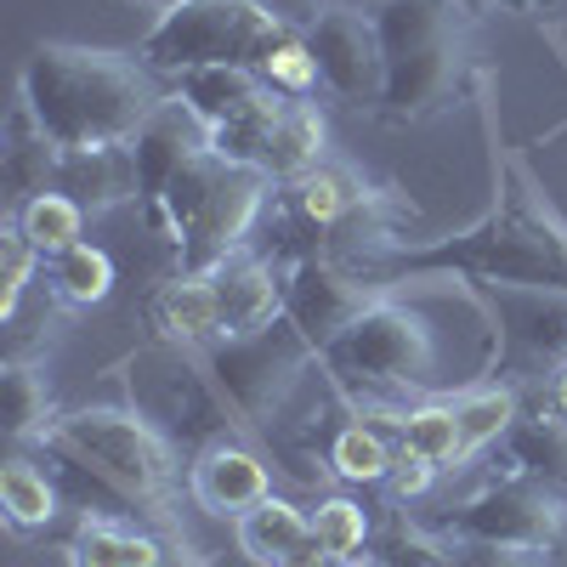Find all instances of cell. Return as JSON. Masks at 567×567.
Segmentation results:
<instances>
[{
	"instance_id": "cell-1",
	"label": "cell",
	"mask_w": 567,
	"mask_h": 567,
	"mask_svg": "<svg viewBox=\"0 0 567 567\" xmlns=\"http://www.w3.org/2000/svg\"><path fill=\"white\" fill-rule=\"evenodd\" d=\"M18 97L29 103V114L45 125V136L63 154H85V148L131 142L142 131V120L171 91H159L154 69L136 52H97V45L40 40L23 58Z\"/></svg>"
},
{
	"instance_id": "cell-2",
	"label": "cell",
	"mask_w": 567,
	"mask_h": 567,
	"mask_svg": "<svg viewBox=\"0 0 567 567\" xmlns=\"http://www.w3.org/2000/svg\"><path fill=\"white\" fill-rule=\"evenodd\" d=\"M358 272H374V290H392L403 278L425 272H460L471 284H511V290H556L567 296V221L523 187V194H499L471 227H460L454 239L425 245V250H381V261H369Z\"/></svg>"
},
{
	"instance_id": "cell-3",
	"label": "cell",
	"mask_w": 567,
	"mask_h": 567,
	"mask_svg": "<svg viewBox=\"0 0 567 567\" xmlns=\"http://www.w3.org/2000/svg\"><path fill=\"white\" fill-rule=\"evenodd\" d=\"M267 199H272V176L233 165L210 148L171 176V187L148 205V221L176 250V272L210 278L233 256H245V239L267 216Z\"/></svg>"
},
{
	"instance_id": "cell-4",
	"label": "cell",
	"mask_w": 567,
	"mask_h": 567,
	"mask_svg": "<svg viewBox=\"0 0 567 567\" xmlns=\"http://www.w3.org/2000/svg\"><path fill=\"white\" fill-rule=\"evenodd\" d=\"M374 29H381V58H386V91H381V120L420 125L437 109L460 97L465 80V12L454 0H381Z\"/></svg>"
},
{
	"instance_id": "cell-5",
	"label": "cell",
	"mask_w": 567,
	"mask_h": 567,
	"mask_svg": "<svg viewBox=\"0 0 567 567\" xmlns=\"http://www.w3.org/2000/svg\"><path fill=\"white\" fill-rule=\"evenodd\" d=\"M318 369L347 392L352 403H386L437 386V341L420 312L392 296H374L336 341L318 352Z\"/></svg>"
},
{
	"instance_id": "cell-6",
	"label": "cell",
	"mask_w": 567,
	"mask_h": 567,
	"mask_svg": "<svg viewBox=\"0 0 567 567\" xmlns=\"http://www.w3.org/2000/svg\"><path fill=\"white\" fill-rule=\"evenodd\" d=\"M45 449L63 465L91 471L109 494L131 499V505H165L171 499V477H176V449L165 443V432L136 414V409H74L45 425Z\"/></svg>"
},
{
	"instance_id": "cell-7",
	"label": "cell",
	"mask_w": 567,
	"mask_h": 567,
	"mask_svg": "<svg viewBox=\"0 0 567 567\" xmlns=\"http://www.w3.org/2000/svg\"><path fill=\"white\" fill-rule=\"evenodd\" d=\"M290 34H301V29L267 12L261 0H176L148 29V40L136 45V58L171 80L187 69H210V63H239V69L261 74V63Z\"/></svg>"
},
{
	"instance_id": "cell-8",
	"label": "cell",
	"mask_w": 567,
	"mask_h": 567,
	"mask_svg": "<svg viewBox=\"0 0 567 567\" xmlns=\"http://www.w3.org/2000/svg\"><path fill=\"white\" fill-rule=\"evenodd\" d=\"M131 409L148 414L165 432V443L187 454H205L245 432V420L221 398L205 358H194V347L176 341H154L131 358Z\"/></svg>"
},
{
	"instance_id": "cell-9",
	"label": "cell",
	"mask_w": 567,
	"mask_h": 567,
	"mask_svg": "<svg viewBox=\"0 0 567 567\" xmlns=\"http://www.w3.org/2000/svg\"><path fill=\"white\" fill-rule=\"evenodd\" d=\"M312 363H318V352L290 318L205 347V369L216 374V386L233 403V414L245 420V432L250 425H272V414L290 403V392L301 386V374Z\"/></svg>"
},
{
	"instance_id": "cell-10",
	"label": "cell",
	"mask_w": 567,
	"mask_h": 567,
	"mask_svg": "<svg viewBox=\"0 0 567 567\" xmlns=\"http://www.w3.org/2000/svg\"><path fill=\"white\" fill-rule=\"evenodd\" d=\"M432 534L454 539V545H505V550H534L550 556L567 534V499L523 471L465 494L449 516H437Z\"/></svg>"
},
{
	"instance_id": "cell-11",
	"label": "cell",
	"mask_w": 567,
	"mask_h": 567,
	"mask_svg": "<svg viewBox=\"0 0 567 567\" xmlns=\"http://www.w3.org/2000/svg\"><path fill=\"white\" fill-rule=\"evenodd\" d=\"M494 318V374L534 381V374L567 369V296L556 290H511V284H471Z\"/></svg>"
},
{
	"instance_id": "cell-12",
	"label": "cell",
	"mask_w": 567,
	"mask_h": 567,
	"mask_svg": "<svg viewBox=\"0 0 567 567\" xmlns=\"http://www.w3.org/2000/svg\"><path fill=\"white\" fill-rule=\"evenodd\" d=\"M312 58H318V80L323 91H336L352 109H381L386 91V58H381V29L374 12L363 7H323L312 29H301Z\"/></svg>"
},
{
	"instance_id": "cell-13",
	"label": "cell",
	"mask_w": 567,
	"mask_h": 567,
	"mask_svg": "<svg viewBox=\"0 0 567 567\" xmlns=\"http://www.w3.org/2000/svg\"><path fill=\"white\" fill-rule=\"evenodd\" d=\"M369 301H374V284L329 256H296L290 272H284V318L312 341V352H323Z\"/></svg>"
},
{
	"instance_id": "cell-14",
	"label": "cell",
	"mask_w": 567,
	"mask_h": 567,
	"mask_svg": "<svg viewBox=\"0 0 567 567\" xmlns=\"http://www.w3.org/2000/svg\"><path fill=\"white\" fill-rule=\"evenodd\" d=\"M187 494H194L199 511L233 516V523H239L245 511H256L261 499H272V471H267V460L250 443L227 437V443L194 454V465H187Z\"/></svg>"
},
{
	"instance_id": "cell-15",
	"label": "cell",
	"mask_w": 567,
	"mask_h": 567,
	"mask_svg": "<svg viewBox=\"0 0 567 567\" xmlns=\"http://www.w3.org/2000/svg\"><path fill=\"white\" fill-rule=\"evenodd\" d=\"M131 154H136V176H142V205H154L187 159L210 154V125L171 91V97L142 120V131L131 136Z\"/></svg>"
},
{
	"instance_id": "cell-16",
	"label": "cell",
	"mask_w": 567,
	"mask_h": 567,
	"mask_svg": "<svg viewBox=\"0 0 567 567\" xmlns=\"http://www.w3.org/2000/svg\"><path fill=\"white\" fill-rule=\"evenodd\" d=\"M233 539H239V556L250 567H336L312 534V516L278 494L261 499L256 511H245L233 523Z\"/></svg>"
},
{
	"instance_id": "cell-17",
	"label": "cell",
	"mask_w": 567,
	"mask_h": 567,
	"mask_svg": "<svg viewBox=\"0 0 567 567\" xmlns=\"http://www.w3.org/2000/svg\"><path fill=\"white\" fill-rule=\"evenodd\" d=\"M284 272H290V261H272V256H233L227 267L210 272L216 307H221V341L284 318Z\"/></svg>"
},
{
	"instance_id": "cell-18",
	"label": "cell",
	"mask_w": 567,
	"mask_h": 567,
	"mask_svg": "<svg viewBox=\"0 0 567 567\" xmlns=\"http://www.w3.org/2000/svg\"><path fill=\"white\" fill-rule=\"evenodd\" d=\"M58 194L80 199L91 216H103L114 205H142V176H136V154L131 142H114V148H85V154H63L58 171Z\"/></svg>"
},
{
	"instance_id": "cell-19",
	"label": "cell",
	"mask_w": 567,
	"mask_h": 567,
	"mask_svg": "<svg viewBox=\"0 0 567 567\" xmlns=\"http://www.w3.org/2000/svg\"><path fill=\"white\" fill-rule=\"evenodd\" d=\"M58 171H63V148L52 136H45V125L29 114V103L18 97L12 114H7V154H0V182H7V194L18 205L40 199L58 187Z\"/></svg>"
},
{
	"instance_id": "cell-20",
	"label": "cell",
	"mask_w": 567,
	"mask_h": 567,
	"mask_svg": "<svg viewBox=\"0 0 567 567\" xmlns=\"http://www.w3.org/2000/svg\"><path fill=\"white\" fill-rule=\"evenodd\" d=\"M148 323L159 341L176 347H216L221 341V307H216V284L210 278H187L176 272L171 284H159L148 301Z\"/></svg>"
},
{
	"instance_id": "cell-21",
	"label": "cell",
	"mask_w": 567,
	"mask_h": 567,
	"mask_svg": "<svg viewBox=\"0 0 567 567\" xmlns=\"http://www.w3.org/2000/svg\"><path fill=\"white\" fill-rule=\"evenodd\" d=\"M267 91H272V85H267L256 69H239V63H210V69L176 74V97L194 109L210 131H221L227 120H239L250 103L267 97Z\"/></svg>"
},
{
	"instance_id": "cell-22",
	"label": "cell",
	"mask_w": 567,
	"mask_h": 567,
	"mask_svg": "<svg viewBox=\"0 0 567 567\" xmlns=\"http://www.w3.org/2000/svg\"><path fill=\"white\" fill-rule=\"evenodd\" d=\"M369 199H374V194H369L352 171H341V165H318V171H307L301 182H284V205H290L312 233L341 227V221L358 216Z\"/></svg>"
},
{
	"instance_id": "cell-23",
	"label": "cell",
	"mask_w": 567,
	"mask_h": 567,
	"mask_svg": "<svg viewBox=\"0 0 567 567\" xmlns=\"http://www.w3.org/2000/svg\"><path fill=\"white\" fill-rule=\"evenodd\" d=\"M323 142H329L323 114H318L312 103H296V97H290V109H284V120H278L272 136H267L261 176H272V182H301L307 171L323 165Z\"/></svg>"
},
{
	"instance_id": "cell-24",
	"label": "cell",
	"mask_w": 567,
	"mask_h": 567,
	"mask_svg": "<svg viewBox=\"0 0 567 567\" xmlns=\"http://www.w3.org/2000/svg\"><path fill=\"white\" fill-rule=\"evenodd\" d=\"M505 449H511V471L556 488L567 499V420L550 409V414H523L505 432Z\"/></svg>"
},
{
	"instance_id": "cell-25",
	"label": "cell",
	"mask_w": 567,
	"mask_h": 567,
	"mask_svg": "<svg viewBox=\"0 0 567 567\" xmlns=\"http://www.w3.org/2000/svg\"><path fill=\"white\" fill-rule=\"evenodd\" d=\"M165 556V545L154 534L120 528L109 516H80L69 534V567H154Z\"/></svg>"
},
{
	"instance_id": "cell-26",
	"label": "cell",
	"mask_w": 567,
	"mask_h": 567,
	"mask_svg": "<svg viewBox=\"0 0 567 567\" xmlns=\"http://www.w3.org/2000/svg\"><path fill=\"white\" fill-rule=\"evenodd\" d=\"M40 272L52 278V296L63 307H97L114 290V261H109V250H97L91 239H80V245H69L58 256H45Z\"/></svg>"
},
{
	"instance_id": "cell-27",
	"label": "cell",
	"mask_w": 567,
	"mask_h": 567,
	"mask_svg": "<svg viewBox=\"0 0 567 567\" xmlns=\"http://www.w3.org/2000/svg\"><path fill=\"white\" fill-rule=\"evenodd\" d=\"M454 420H460V443H465V460L499 443L516 420H523V398H516L511 381H494V386H471L454 398Z\"/></svg>"
},
{
	"instance_id": "cell-28",
	"label": "cell",
	"mask_w": 567,
	"mask_h": 567,
	"mask_svg": "<svg viewBox=\"0 0 567 567\" xmlns=\"http://www.w3.org/2000/svg\"><path fill=\"white\" fill-rule=\"evenodd\" d=\"M0 409H7V437L12 443L45 437V425H52V386H45V374L34 363L12 358L0 369Z\"/></svg>"
},
{
	"instance_id": "cell-29",
	"label": "cell",
	"mask_w": 567,
	"mask_h": 567,
	"mask_svg": "<svg viewBox=\"0 0 567 567\" xmlns=\"http://www.w3.org/2000/svg\"><path fill=\"white\" fill-rule=\"evenodd\" d=\"M0 511H7V523L18 534H34V528H52L58 516V488L45 477L40 465H29L23 454H12L0 465Z\"/></svg>"
},
{
	"instance_id": "cell-30",
	"label": "cell",
	"mask_w": 567,
	"mask_h": 567,
	"mask_svg": "<svg viewBox=\"0 0 567 567\" xmlns=\"http://www.w3.org/2000/svg\"><path fill=\"white\" fill-rule=\"evenodd\" d=\"M398 432H403V449H409V454L432 460L437 471H449V465L465 460L454 403H420V409H403V414H398Z\"/></svg>"
},
{
	"instance_id": "cell-31",
	"label": "cell",
	"mask_w": 567,
	"mask_h": 567,
	"mask_svg": "<svg viewBox=\"0 0 567 567\" xmlns=\"http://www.w3.org/2000/svg\"><path fill=\"white\" fill-rule=\"evenodd\" d=\"M85 205L80 199H69V194H40V199H29V205H18V227L29 233V245L40 250V256H58V250H69V245H80V233H85Z\"/></svg>"
},
{
	"instance_id": "cell-32",
	"label": "cell",
	"mask_w": 567,
	"mask_h": 567,
	"mask_svg": "<svg viewBox=\"0 0 567 567\" xmlns=\"http://www.w3.org/2000/svg\"><path fill=\"white\" fill-rule=\"evenodd\" d=\"M329 465H336V477H347V483H386L398 454L386 449V437L374 432V425L352 420L329 437Z\"/></svg>"
},
{
	"instance_id": "cell-33",
	"label": "cell",
	"mask_w": 567,
	"mask_h": 567,
	"mask_svg": "<svg viewBox=\"0 0 567 567\" xmlns=\"http://www.w3.org/2000/svg\"><path fill=\"white\" fill-rule=\"evenodd\" d=\"M307 516H312V534H318V545L329 550V561H352V556L369 545V511H363L358 499H347V494L318 499Z\"/></svg>"
},
{
	"instance_id": "cell-34",
	"label": "cell",
	"mask_w": 567,
	"mask_h": 567,
	"mask_svg": "<svg viewBox=\"0 0 567 567\" xmlns=\"http://www.w3.org/2000/svg\"><path fill=\"white\" fill-rule=\"evenodd\" d=\"M34 267H45V256L29 245V233L18 227V216L0 227V318H18V307H23V290H29V278H34Z\"/></svg>"
},
{
	"instance_id": "cell-35",
	"label": "cell",
	"mask_w": 567,
	"mask_h": 567,
	"mask_svg": "<svg viewBox=\"0 0 567 567\" xmlns=\"http://www.w3.org/2000/svg\"><path fill=\"white\" fill-rule=\"evenodd\" d=\"M381 567H460V545L432 534V528H392L381 539V556H374Z\"/></svg>"
},
{
	"instance_id": "cell-36",
	"label": "cell",
	"mask_w": 567,
	"mask_h": 567,
	"mask_svg": "<svg viewBox=\"0 0 567 567\" xmlns=\"http://www.w3.org/2000/svg\"><path fill=\"white\" fill-rule=\"evenodd\" d=\"M261 80L278 91V97H312V91L323 85L318 80V58H312V45H307V34H290V40H284L278 45V52L261 63Z\"/></svg>"
},
{
	"instance_id": "cell-37",
	"label": "cell",
	"mask_w": 567,
	"mask_h": 567,
	"mask_svg": "<svg viewBox=\"0 0 567 567\" xmlns=\"http://www.w3.org/2000/svg\"><path fill=\"white\" fill-rule=\"evenodd\" d=\"M432 477H437V465L432 460H420V454H409V449H398V465H392V494L398 499H420L425 488H432Z\"/></svg>"
},
{
	"instance_id": "cell-38",
	"label": "cell",
	"mask_w": 567,
	"mask_h": 567,
	"mask_svg": "<svg viewBox=\"0 0 567 567\" xmlns=\"http://www.w3.org/2000/svg\"><path fill=\"white\" fill-rule=\"evenodd\" d=\"M534 550H505V545H460V567H539Z\"/></svg>"
},
{
	"instance_id": "cell-39",
	"label": "cell",
	"mask_w": 567,
	"mask_h": 567,
	"mask_svg": "<svg viewBox=\"0 0 567 567\" xmlns=\"http://www.w3.org/2000/svg\"><path fill=\"white\" fill-rule=\"evenodd\" d=\"M261 7H267V12H278L290 29H312V23H318V12L329 7V0H261Z\"/></svg>"
},
{
	"instance_id": "cell-40",
	"label": "cell",
	"mask_w": 567,
	"mask_h": 567,
	"mask_svg": "<svg viewBox=\"0 0 567 567\" xmlns=\"http://www.w3.org/2000/svg\"><path fill=\"white\" fill-rule=\"evenodd\" d=\"M454 7H460L465 18H483V12H494V7H550V0H454Z\"/></svg>"
},
{
	"instance_id": "cell-41",
	"label": "cell",
	"mask_w": 567,
	"mask_h": 567,
	"mask_svg": "<svg viewBox=\"0 0 567 567\" xmlns=\"http://www.w3.org/2000/svg\"><path fill=\"white\" fill-rule=\"evenodd\" d=\"M154 567H199V556H187L182 545H165V556H159Z\"/></svg>"
},
{
	"instance_id": "cell-42",
	"label": "cell",
	"mask_w": 567,
	"mask_h": 567,
	"mask_svg": "<svg viewBox=\"0 0 567 567\" xmlns=\"http://www.w3.org/2000/svg\"><path fill=\"white\" fill-rule=\"evenodd\" d=\"M550 409H556V414L567 420V369H561L556 381H550Z\"/></svg>"
},
{
	"instance_id": "cell-43",
	"label": "cell",
	"mask_w": 567,
	"mask_h": 567,
	"mask_svg": "<svg viewBox=\"0 0 567 567\" xmlns=\"http://www.w3.org/2000/svg\"><path fill=\"white\" fill-rule=\"evenodd\" d=\"M131 7H148V12H159V18H165V12L176 7V0H131Z\"/></svg>"
},
{
	"instance_id": "cell-44",
	"label": "cell",
	"mask_w": 567,
	"mask_h": 567,
	"mask_svg": "<svg viewBox=\"0 0 567 567\" xmlns=\"http://www.w3.org/2000/svg\"><path fill=\"white\" fill-rule=\"evenodd\" d=\"M336 567H381V561H358V556H352V561H336Z\"/></svg>"
}]
</instances>
